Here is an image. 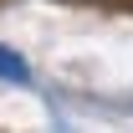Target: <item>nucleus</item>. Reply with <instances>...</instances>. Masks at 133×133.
I'll return each instance as SVG.
<instances>
[{
  "label": "nucleus",
  "mask_w": 133,
  "mask_h": 133,
  "mask_svg": "<svg viewBox=\"0 0 133 133\" xmlns=\"http://www.w3.org/2000/svg\"><path fill=\"white\" fill-rule=\"evenodd\" d=\"M26 77H31V66L21 62L10 46H0V82H26Z\"/></svg>",
  "instance_id": "nucleus-1"
}]
</instances>
